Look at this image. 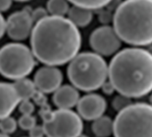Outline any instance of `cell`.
I'll return each mask as SVG.
<instances>
[{
  "label": "cell",
  "mask_w": 152,
  "mask_h": 137,
  "mask_svg": "<svg viewBox=\"0 0 152 137\" xmlns=\"http://www.w3.org/2000/svg\"><path fill=\"white\" fill-rule=\"evenodd\" d=\"M82 37L69 19L49 15L37 22L30 36L31 50L37 61L48 66L69 63L79 53Z\"/></svg>",
  "instance_id": "obj_1"
},
{
  "label": "cell",
  "mask_w": 152,
  "mask_h": 137,
  "mask_svg": "<svg viewBox=\"0 0 152 137\" xmlns=\"http://www.w3.org/2000/svg\"><path fill=\"white\" fill-rule=\"evenodd\" d=\"M109 80L115 90L129 98H141L152 92V53L140 47L117 53L109 65Z\"/></svg>",
  "instance_id": "obj_2"
},
{
  "label": "cell",
  "mask_w": 152,
  "mask_h": 137,
  "mask_svg": "<svg viewBox=\"0 0 152 137\" xmlns=\"http://www.w3.org/2000/svg\"><path fill=\"white\" fill-rule=\"evenodd\" d=\"M114 29L122 41L134 46L152 44V0H125L113 18Z\"/></svg>",
  "instance_id": "obj_3"
},
{
  "label": "cell",
  "mask_w": 152,
  "mask_h": 137,
  "mask_svg": "<svg viewBox=\"0 0 152 137\" xmlns=\"http://www.w3.org/2000/svg\"><path fill=\"white\" fill-rule=\"evenodd\" d=\"M67 74L72 86L90 93L102 88L109 79V66L102 55L94 52H84L69 63Z\"/></svg>",
  "instance_id": "obj_4"
},
{
  "label": "cell",
  "mask_w": 152,
  "mask_h": 137,
  "mask_svg": "<svg viewBox=\"0 0 152 137\" xmlns=\"http://www.w3.org/2000/svg\"><path fill=\"white\" fill-rule=\"evenodd\" d=\"M115 137H152V105L132 103L118 112L114 119Z\"/></svg>",
  "instance_id": "obj_5"
},
{
  "label": "cell",
  "mask_w": 152,
  "mask_h": 137,
  "mask_svg": "<svg viewBox=\"0 0 152 137\" xmlns=\"http://www.w3.org/2000/svg\"><path fill=\"white\" fill-rule=\"evenodd\" d=\"M36 57L32 50L21 43H8L0 50V72L7 79L27 78L34 70Z\"/></svg>",
  "instance_id": "obj_6"
},
{
  "label": "cell",
  "mask_w": 152,
  "mask_h": 137,
  "mask_svg": "<svg viewBox=\"0 0 152 137\" xmlns=\"http://www.w3.org/2000/svg\"><path fill=\"white\" fill-rule=\"evenodd\" d=\"M79 114L72 110L53 111V119L43 124L45 136L80 137L83 132V121Z\"/></svg>",
  "instance_id": "obj_7"
},
{
  "label": "cell",
  "mask_w": 152,
  "mask_h": 137,
  "mask_svg": "<svg viewBox=\"0 0 152 137\" xmlns=\"http://www.w3.org/2000/svg\"><path fill=\"white\" fill-rule=\"evenodd\" d=\"M89 42L94 53L102 56H110L118 53L122 40L114 28L104 25L92 32Z\"/></svg>",
  "instance_id": "obj_8"
},
{
  "label": "cell",
  "mask_w": 152,
  "mask_h": 137,
  "mask_svg": "<svg viewBox=\"0 0 152 137\" xmlns=\"http://www.w3.org/2000/svg\"><path fill=\"white\" fill-rule=\"evenodd\" d=\"M34 26V21L29 11L26 9L18 11L7 18L6 34L12 40H25L31 36Z\"/></svg>",
  "instance_id": "obj_9"
},
{
  "label": "cell",
  "mask_w": 152,
  "mask_h": 137,
  "mask_svg": "<svg viewBox=\"0 0 152 137\" xmlns=\"http://www.w3.org/2000/svg\"><path fill=\"white\" fill-rule=\"evenodd\" d=\"M62 80V72L57 67L45 65L37 70L33 81L39 92L52 94L61 86Z\"/></svg>",
  "instance_id": "obj_10"
},
{
  "label": "cell",
  "mask_w": 152,
  "mask_h": 137,
  "mask_svg": "<svg viewBox=\"0 0 152 137\" xmlns=\"http://www.w3.org/2000/svg\"><path fill=\"white\" fill-rule=\"evenodd\" d=\"M107 109V102L100 95L88 94L80 98L77 111L79 116L86 120L94 121L95 119L104 116Z\"/></svg>",
  "instance_id": "obj_11"
},
{
  "label": "cell",
  "mask_w": 152,
  "mask_h": 137,
  "mask_svg": "<svg viewBox=\"0 0 152 137\" xmlns=\"http://www.w3.org/2000/svg\"><path fill=\"white\" fill-rule=\"evenodd\" d=\"M1 95V119L11 116L12 111L19 107L22 99L13 83L2 82L0 85Z\"/></svg>",
  "instance_id": "obj_12"
},
{
  "label": "cell",
  "mask_w": 152,
  "mask_h": 137,
  "mask_svg": "<svg viewBox=\"0 0 152 137\" xmlns=\"http://www.w3.org/2000/svg\"><path fill=\"white\" fill-rule=\"evenodd\" d=\"M80 98L78 89L72 85H64L53 93V102L60 110H71L77 107Z\"/></svg>",
  "instance_id": "obj_13"
},
{
  "label": "cell",
  "mask_w": 152,
  "mask_h": 137,
  "mask_svg": "<svg viewBox=\"0 0 152 137\" xmlns=\"http://www.w3.org/2000/svg\"><path fill=\"white\" fill-rule=\"evenodd\" d=\"M94 17L93 11L90 9L73 5L68 12V18L78 28L86 27L90 24Z\"/></svg>",
  "instance_id": "obj_14"
},
{
  "label": "cell",
  "mask_w": 152,
  "mask_h": 137,
  "mask_svg": "<svg viewBox=\"0 0 152 137\" xmlns=\"http://www.w3.org/2000/svg\"><path fill=\"white\" fill-rule=\"evenodd\" d=\"M92 130L97 137H110L114 134V120L108 116H102L93 121Z\"/></svg>",
  "instance_id": "obj_15"
},
{
  "label": "cell",
  "mask_w": 152,
  "mask_h": 137,
  "mask_svg": "<svg viewBox=\"0 0 152 137\" xmlns=\"http://www.w3.org/2000/svg\"><path fill=\"white\" fill-rule=\"evenodd\" d=\"M14 86L16 89L18 90L22 101L23 100H30L31 98H34L37 92L38 91L37 89V86L34 83V81L25 78L22 79H19L15 81Z\"/></svg>",
  "instance_id": "obj_16"
},
{
  "label": "cell",
  "mask_w": 152,
  "mask_h": 137,
  "mask_svg": "<svg viewBox=\"0 0 152 137\" xmlns=\"http://www.w3.org/2000/svg\"><path fill=\"white\" fill-rule=\"evenodd\" d=\"M47 11L51 15L64 17L68 14L70 7L68 0H48L46 4Z\"/></svg>",
  "instance_id": "obj_17"
},
{
  "label": "cell",
  "mask_w": 152,
  "mask_h": 137,
  "mask_svg": "<svg viewBox=\"0 0 152 137\" xmlns=\"http://www.w3.org/2000/svg\"><path fill=\"white\" fill-rule=\"evenodd\" d=\"M76 6L90 9L99 10L107 6L112 0H68Z\"/></svg>",
  "instance_id": "obj_18"
},
{
  "label": "cell",
  "mask_w": 152,
  "mask_h": 137,
  "mask_svg": "<svg viewBox=\"0 0 152 137\" xmlns=\"http://www.w3.org/2000/svg\"><path fill=\"white\" fill-rule=\"evenodd\" d=\"M18 122L11 116L1 119V132L2 134H6V135H11L17 129Z\"/></svg>",
  "instance_id": "obj_19"
},
{
  "label": "cell",
  "mask_w": 152,
  "mask_h": 137,
  "mask_svg": "<svg viewBox=\"0 0 152 137\" xmlns=\"http://www.w3.org/2000/svg\"><path fill=\"white\" fill-rule=\"evenodd\" d=\"M132 103H132L131 98L125 96V95H118L113 99L112 107L115 111H117L118 112H120L123 110L126 109L128 106H130Z\"/></svg>",
  "instance_id": "obj_20"
},
{
  "label": "cell",
  "mask_w": 152,
  "mask_h": 137,
  "mask_svg": "<svg viewBox=\"0 0 152 137\" xmlns=\"http://www.w3.org/2000/svg\"><path fill=\"white\" fill-rule=\"evenodd\" d=\"M19 127L26 131H30L37 126V119L33 115H22L18 120Z\"/></svg>",
  "instance_id": "obj_21"
},
{
  "label": "cell",
  "mask_w": 152,
  "mask_h": 137,
  "mask_svg": "<svg viewBox=\"0 0 152 137\" xmlns=\"http://www.w3.org/2000/svg\"><path fill=\"white\" fill-rule=\"evenodd\" d=\"M19 111L22 115H32L35 111V105L30 100H23L19 105Z\"/></svg>",
  "instance_id": "obj_22"
},
{
  "label": "cell",
  "mask_w": 152,
  "mask_h": 137,
  "mask_svg": "<svg viewBox=\"0 0 152 137\" xmlns=\"http://www.w3.org/2000/svg\"><path fill=\"white\" fill-rule=\"evenodd\" d=\"M31 16H32V19H33L34 22L37 23L39 21L45 19V17H47L49 15H48V11L47 10H45L43 7H37V8H36L35 10H33L31 12Z\"/></svg>",
  "instance_id": "obj_23"
},
{
  "label": "cell",
  "mask_w": 152,
  "mask_h": 137,
  "mask_svg": "<svg viewBox=\"0 0 152 137\" xmlns=\"http://www.w3.org/2000/svg\"><path fill=\"white\" fill-rule=\"evenodd\" d=\"M114 14L111 13L110 10H102L99 14V21L103 24H108L113 21Z\"/></svg>",
  "instance_id": "obj_24"
},
{
  "label": "cell",
  "mask_w": 152,
  "mask_h": 137,
  "mask_svg": "<svg viewBox=\"0 0 152 137\" xmlns=\"http://www.w3.org/2000/svg\"><path fill=\"white\" fill-rule=\"evenodd\" d=\"M45 133L43 126H36L29 131V137H45Z\"/></svg>",
  "instance_id": "obj_25"
},
{
  "label": "cell",
  "mask_w": 152,
  "mask_h": 137,
  "mask_svg": "<svg viewBox=\"0 0 152 137\" xmlns=\"http://www.w3.org/2000/svg\"><path fill=\"white\" fill-rule=\"evenodd\" d=\"M102 92H103L105 95H112V94L116 91L114 86L112 85V83H111L109 79L102 85Z\"/></svg>",
  "instance_id": "obj_26"
},
{
  "label": "cell",
  "mask_w": 152,
  "mask_h": 137,
  "mask_svg": "<svg viewBox=\"0 0 152 137\" xmlns=\"http://www.w3.org/2000/svg\"><path fill=\"white\" fill-rule=\"evenodd\" d=\"M0 31H1V37H3L4 36V34L7 32V20H5L3 15H1Z\"/></svg>",
  "instance_id": "obj_27"
},
{
  "label": "cell",
  "mask_w": 152,
  "mask_h": 137,
  "mask_svg": "<svg viewBox=\"0 0 152 137\" xmlns=\"http://www.w3.org/2000/svg\"><path fill=\"white\" fill-rule=\"evenodd\" d=\"M12 0H0V9L2 12H6L10 9Z\"/></svg>",
  "instance_id": "obj_28"
},
{
  "label": "cell",
  "mask_w": 152,
  "mask_h": 137,
  "mask_svg": "<svg viewBox=\"0 0 152 137\" xmlns=\"http://www.w3.org/2000/svg\"><path fill=\"white\" fill-rule=\"evenodd\" d=\"M0 137H10L9 135H6V134H1Z\"/></svg>",
  "instance_id": "obj_29"
},
{
  "label": "cell",
  "mask_w": 152,
  "mask_h": 137,
  "mask_svg": "<svg viewBox=\"0 0 152 137\" xmlns=\"http://www.w3.org/2000/svg\"><path fill=\"white\" fill-rule=\"evenodd\" d=\"M17 2H27V1H29V0H15Z\"/></svg>",
  "instance_id": "obj_30"
},
{
  "label": "cell",
  "mask_w": 152,
  "mask_h": 137,
  "mask_svg": "<svg viewBox=\"0 0 152 137\" xmlns=\"http://www.w3.org/2000/svg\"><path fill=\"white\" fill-rule=\"evenodd\" d=\"M150 101H151V104L152 105V94L151 95V98H150Z\"/></svg>",
  "instance_id": "obj_31"
},
{
  "label": "cell",
  "mask_w": 152,
  "mask_h": 137,
  "mask_svg": "<svg viewBox=\"0 0 152 137\" xmlns=\"http://www.w3.org/2000/svg\"><path fill=\"white\" fill-rule=\"evenodd\" d=\"M80 137H87V136H81Z\"/></svg>",
  "instance_id": "obj_32"
},
{
  "label": "cell",
  "mask_w": 152,
  "mask_h": 137,
  "mask_svg": "<svg viewBox=\"0 0 152 137\" xmlns=\"http://www.w3.org/2000/svg\"><path fill=\"white\" fill-rule=\"evenodd\" d=\"M45 137H47V136H45Z\"/></svg>",
  "instance_id": "obj_33"
},
{
  "label": "cell",
  "mask_w": 152,
  "mask_h": 137,
  "mask_svg": "<svg viewBox=\"0 0 152 137\" xmlns=\"http://www.w3.org/2000/svg\"><path fill=\"white\" fill-rule=\"evenodd\" d=\"M151 53H152V52H151Z\"/></svg>",
  "instance_id": "obj_34"
}]
</instances>
